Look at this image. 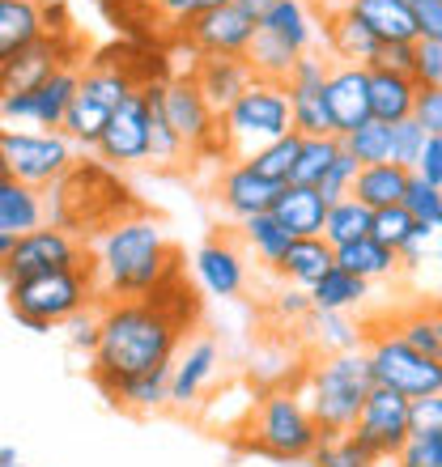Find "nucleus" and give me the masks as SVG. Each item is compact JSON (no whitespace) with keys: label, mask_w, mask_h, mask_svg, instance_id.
I'll return each instance as SVG.
<instances>
[{"label":"nucleus","mask_w":442,"mask_h":467,"mask_svg":"<svg viewBox=\"0 0 442 467\" xmlns=\"http://www.w3.org/2000/svg\"><path fill=\"white\" fill-rule=\"evenodd\" d=\"M192 319H196V294L179 276L149 297L102 302V340L99 353L89 357V379L110 400L123 382L174 366L179 340Z\"/></svg>","instance_id":"1"},{"label":"nucleus","mask_w":442,"mask_h":467,"mask_svg":"<svg viewBox=\"0 0 442 467\" xmlns=\"http://www.w3.org/2000/svg\"><path fill=\"white\" fill-rule=\"evenodd\" d=\"M89 268L99 285V302H128L171 285L179 276V251L158 217L136 213L89 243Z\"/></svg>","instance_id":"2"},{"label":"nucleus","mask_w":442,"mask_h":467,"mask_svg":"<svg viewBox=\"0 0 442 467\" xmlns=\"http://www.w3.org/2000/svg\"><path fill=\"white\" fill-rule=\"evenodd\" d=\"M136 213H145L136 204L132 187L120 179L115 166L102 158H77L73 171L64 174L56 187H47V217L51 225L68 230L81 243H94L110 225L128 222Z\"/></svg>","instance_id":"3"},{"label":"nucleus","mask_w":442,"mask_h":467,"mask_svg":"<svg viewBox=\"0 0 442 467\" xmlns=\"http://www.w3.org/2000/svg\"><path fill=\"white\" fill-rule=\"evenodd\" d=\"M320 442H323L320 420L310 417L307 400H302V391L294 382L259 391V400L247 408L243 430H238V451L281 459V463L310 459L320 451Z\"/></svg>","instance_id":"4"},{"label":"nucleus","mask_w":442,"mask_h":467,"mask_svg":"<svg viewBox=\"0 0 442 467\" xmlns=\"http://www.w3.org/2000/svg\"><path fill=\"white\" fill-rule=\"evenodd\" d=\"M302 400H307L310 417L320 420L323 438L332 433H349L353 430L357 412L370 400V391L379 387L374 382V369H370L366 348H353V353H332V357H315L294 382Z\"/></svg>","instance_id":"5"},{"label":"nucleus","mask_w":442,"mask_h":467,"mask_svg":"<svg viewBox=\"0 0 442 467\" xmlns=\"http://www.w3.org/2000/svg\"><path fill=\"white\" fill-rule=\"evenodd\" d=\"M99 306V285L94 268H60L43 276H26L9 285V315L30 332L68 327L81 310Z\"/></svg>","instance_id":"6"},{"label":"nucleus","mask_w":442,"mask_h":467,"mask_svg":"<svg viewBox=\"0 0 442 467\" xmlns=\"http://www.w3.org/2000/svg\"><path fill=\"white\" fill-rule=\"evenodd\" d=\"M136 89H145V81L132 73V64L120 60V51L99 56L89 68H81V86H77L73 111L64 119V136L81 149H99L110 115L120 111Z\"/></svg>","instance_id":"7"},{"label":"nucleus","mask_w":442,"mask_h":467,"mask_svg":"<svg viewBox=\"0 0 442 467\" xmlns=\"http://www.w3.org/2000/svg\"><path fill=\"white\" fill-rule=\"evenodd\" d=\"M298 132L294 128V107H289V89L272 86V81H256L230 111L221 115V136H226V153L230 161L256 158L259 149H268L272 140Z\"/></svg>","instance_id":"8"},{"label":"nucleus","mask_w":442,"mask_h":467,"mask_svg":"<svg viewBox=\"0 0 442 467\" xmlns=\"http://www.w3.org/2000/svg\"><path fill=\"white\" fill-rule=\"evenodd\" d=\"M366 357L379 387H392L405 400H426L442 391V361L413 348L387 323H366Z\"/></svg>","instance_id":"9"},{"label":"nucleus","mask_w":442,"mask_h":467,"mask_svg":"<svg viewBox=\"0 0 442 467\" xmlns=\"http://www.w3.org/2000/svg\"><path fill=\"white\" fill-rule=\"evenodd\" d=\"M77 145L64 132H17L5 128L0 132V174L22 179V183L47 192L73 171Z\"/></svg>","instance_id":"10"},{"label":"nucleus","mask_w":442,"mask_h":467,"mask_svg":"<svg viewBox=\"0 0 442 467\" xmlns=\"http://www.w3.org/2000/svg\"><path fill=\"white\" fill-rule=\"evenodd\" d=\"M162 111L187 145V153L196 161L205 158H230L226 153V136H221V115L209 107V99L196 89L192 77H166L162 89Z\"/></svg>","instance_id":"11"},{"label":"nucleus","mask_w":442,"mask_h":467,"mask_svg":"<svg viewBox=\"0 0 442 467\" xmlns=\"http://www.w3.org/2000/svg\"><path fill=\"white\" fill-rule=\"evenodd\" d=\"M268 0H230L221 9L196 17L179 35L196 56H247L259 38V13Z\"/></svg>","instance_id":"12"},{"label":"nucleus","mask_w":442,"mask_h":467,"mask_svg":"<svg viewBox=\"0 0 442 467\" xmlns=\"http://www.w3.org/2000/svg\"><path fill=\"white\" fill-rule=\"evenodd\" d=\"M5 264V285L26 281V276H43V272H60V268H86L89 264V243L73 238L60 225H43V230L17 238Z\"/></svg>","instance_id":"13"},{"label":"nucleus","mask_w":442,"mask_h":467,"mask_svg":"<svg viewBox=\"0 0 442 467\" xmlns=\"http://www.w3.org/2000/svg\"><path fill=\"white\" fill-rule=\"evenodd\" d=\"M349 433L366 446L370 455L395 459L405 451L408 438H413V400H405V395L392 391V387H374Z\"/></svg>","instance_id":"14"},{"label":"nucleus","mask_w":442,"mask_h":467,"mask_svg":"<svg viewBox=\"0 0 442 467\" xmlns=\"http://www.w3.org/2000/svg\"><path fill=\"white\" fill-rule=\"evenodd\" d=\"M77 60H81V43L73 38V30L43 35L35 47L17 51L13 60H0V89L5 94H30V89H38L56 73L73 68Z\"/></svg>","instance_id":"15"},{"label":"nucleus","mask_w":442,"mask_h":467,"mask_svg":"<svg viewBox=\"0 0 442 467\" xmlns=\"http://www.w3.org/2000/svg\"><path fill=\"white\" fill-rule=\"evenodd\" d=\"M328 73L332 64L315 51L298 56L294 73L285 81L289 89V107H294V128L302 136H336V119L328 107Z\"/></svg>","instance_id":"16"},{"label":"nucleus","mask_w":442,"mask_h":467,"mask_svg":"<svg viewBox=\"0 0 442 467\" xmlns=\"http://www.w3.org/2000/svg\"><path fill=\"white\" fill-rule=\"evenodd\" d=\"M77 86H81V73L64 68V73H56L51 81L30 89V94H0V111H5V119H26L35 128H43V132H64Z\"/></svg>","instance_id":"17"},{"label":"nucleus","mask_w":442,"mask_h":467,"mask_svg":"<svg viewBox=\"0 0 442 467\" xmlns=\"http://www.w3.org/2000/svg\"><path fill=\"white\" fill-rule=\"evenodd\" d=\"M107 166L123 171V166H145L149 161V99L145 89H136L120 111L110 115L107 132H102L99 149H94Z\"/></svg>","instance_id":"18"},{"label":"nucleus","mask_w":442,"mask_h":467,"mask_svg":"<svg viewBox=\"0 0 442 467\" xmlns=\"http://www.w3.org/2000/svg\"><path fill=\"white\" fill-rule=\"evenodd\" d=\"M281 192L285 187L272 183V179H264L251 161H230V166L221 171V179H217V204L230 213L238 225L251 222V217L272 213V204H277Z\"/></svg>","instance_id":"19"},{"label":"nucleus","mask_w":442,"mask_h":467,"mask_svg":"<svg viewBox=\"0 0 442 467\" xmlns=\"http://www.w3.org/2000/svg\"><path fill=\"white\" fill-rule=\"evenodd\" d=\"M187 77L196 81V89L209 99V107L217 115L230 111L234 102L259 81L256 68L247 64V56H196V68Z\"/></svg>","instance_id":"20"},{"label":"nucleus","mask_w":442,"mask_h":467,"mask_svg":"<svg viewBox=\"0 0 442 467\" xmlns=\"http://www.w3.org/2000/svg\"><path fill=\"white\" fill-rule=\"evenodd\" d=\"M328 107L336 119V136H349L353 128L370 123V68L357 64H332L328 73Z\"/></svg>","instance_id":"21"},{"label":"nucleus","mask_w":442,"mask_h":467,"mask_svg":"<svg viewBox=\"0 0 442 467\" xmlns=\"http://www.w3.org/2000/svg\"><path fill=\"white\" fill-rule=\"evenodd\" d=\"M323 38H328L332 60L357 64V68H374V60H379V51H383L379 38L370 35L349 9H341V5L323 9Z\"/></svg>","instance_id":"22"},{"label":"nucleus","mask_w":442,"mask_h":467,"mask_svg":"<svg viewBox=\"0 0 442 467\" xmlns=\"http://www.w3.org/2000/svg\"><path fill=\"white\" fill-rule=\"evenodd\" d=\"M51 225L47 217V192L0 174V234L9 238H26V234Z\"/></svg>","instance_id":"23"},{"label":"nucleus","mask_w":442,"mask_h":467,"mask_svg":"<svg viewBox=\"0 0 442 467\" xmlns=\"http://www.w3.org/2000/svg\"><path fill=\"white\" fill-rule=\"evenodd\" d=\"M192 268H196L200 285H205L213 297H238L247 285V264L230 238H209V243L196 251Z\"/></svg>","instance_id":"24"},{"label":"nucleus","mask_w":442,"mask_h":467,"mask_svg":"<svg viewBox=\"0 0 442 467\" xmlns=\"http://www.w3.org/2000/svg\"><path fill=\"white\" fill-rule=\"evenodd\" d=\"M328 200H323L320 187H298L285 183V192L272 204V217L294 234V238H323V225H328Z\"/></svg>","instance_id":"25"},{"label":"nucleus","mask_w":442,"mask_h":467,"mask_svg":"<svg viewBox=\"0 0 442 467\" xmlns=\"http://www.w3.org/2000/svg\"><path fill=\"white\" fill-rule=\"evenodd\" d=\"M341 9L353 13L379 43H417V22L408 0H341Z\"/></svg>","instance_id":"26"},{"label":"nucleus","mask_w":442,"mask_h":467,"mask_svg":"<svg viewBox=\"0 0 442 467\" xmlns=\"http://www.w3.org/2000/svg\"><path fill=\"white\" fill-rule=\"evenodd\" d=\"M332 268H336V246H332L328 238H294V246L285 251V259L272 272H277L285 285L310 294Z\"/></svg>","instance_id":"27"},{"label":"nucleus","mask_w":442,"mask_h":467,"mask_svg":"<svg viewBox=\"0 0 442 467\" xmlns=\"http://www.w3.org/2000/svg\"><path fill=\"white\" fill-rule=\"evenodd\" d=\"M213 374H217V345H213V340H192L184 353L174 357L171 408H192L196 404Z\"/></svg>","instance_id":"28"},{"label":"nucleus","mask_w":442,"mask_h":467,"mask_svg":"<svg viewBox=\"0 0 442 467\" xmlns=\"http://www.w3.org/2000/svg\"><path fill=\"white\" fill-rule=\"evenodd\" d=\"M47 30V9L38 0H0V60H13L17 51L35 47Z\"/></svg>","instance_id":"29"},{"label":"nucleus","mask_w":442,"mask_h":467,"mask_svg":"<svg viewBox=\"0 0 442 467\" xmlns=\"http://www.w3.org/2000/svg\"><path fill=\"white\" fill-rule=\"evenodd\" d=\"M417 94H421V86L413 77L392 73V68H370V115L379 123L413 119Z\"/></svg>","instance_id":"30"},{"label":"nucleus","mask_w":442,"mask_h":467,"mask_svg":"<svg viewBox=\"0 0 442 467\" xmlns=\"http://www.w3.org/2000/svg\"><path fill=\"white\" fill-rule=\"evenodd\" d=\"M298 332H307L310 348H315L320 357L366 348V327H362V323H353L344 310H310V319L302 323Z\"/></svg>","instance_id":"31"},{"label":"nucleus","mask_w":442,"mask_h":467,"mask_svg":"<svg viewBox=\"0 0 442 467\" xmlns=\"http://www.w3.org/2000/svg\"><path fill=\"white\" fill-rule=\"evenodd\" d=\"M162 89H166V81L145 86V99H149V161L145 166H153V171H179L192 153H187V145L171 128L166 111H162Z\"/></svg>","instance_id":"32"},{"label":"nucleus","mask_w":442,"mask_h":467,"mask_svg":"<svg viewBox=\"0 0 442 467\" xmlns=\"http://www.w3.org/2000/svg\"><path fill=\"white\" fill-rule=\"evenodd\" d=\"M259 30L272 38H281L285 47H294L298 56H307L310 38H315V22L302 0H268L259 13Z\"/></svg>","instance_id":"33"},{"label":"nucleus","mask_w":442,"mask_h":467,"mask_svg":"<svg viewBox=\"0 0 442 467\" xmlns=\"http://www.w3.org/2000/svg\"><path fill=\"white\" fill-rule=\"evenodd\" d=\"M408 183H413V171L395 166V161H383V166H366L357 174L353 196L366 204V209H392V204H405Z\"/></svg>","instance_id":"34"},{"label":"nucleus","mask_w":442,"mask_h":467,"mask_svg":"<svg viewBox=\"0 0 442 467\" xmlns=\"http://www.w3.org/2000/svg\"><path fill=\"white\" fill-rule=\"evenodd\" d=\"M336 264H341L344 272L362 276V281H379V276H392L405 259H400V251H392L387 243H379L374 234H366V238L341 246V251H336Z\"/></svg>","instance_id":"35"},{"label":"nucleus","mask_w":442,"mask_h":467,"mask_svg":"<svg viewBox=\"0 0 442 467\" xmlns=\"http://www.w3.org/2000/svg\"><path fill=\"white\" fill-rule=\"evenodd\" d=\"M171 379H174V366H162L153 374H141V379L123 382L120 391L110 395L115 408H128V412H153V408H166L171 404Z\"/></svg>","instance_id":"36"},{"label":"nucleus","mask_w":442,"mask_h":467,"mask_svg":"<svg viewBox=\"0 0 442 467\" xmlns=\"http://www.w3.org/2000/svg\"><path fill=\"white\" fill-rule=\"evenodd\" d=\"M238 234H243V243L256 251L259 264H268V268H277L285 259V251L294 246V234L285 230L272 213H264V217H251V222L238 225Z\"/></svg>","instance_id":"37"},{"label":"nucleus","mask_w":442,"mask_h":467,"mask_svg":"<svg viewBox=\"0 0 442 467\" xmlns=\"http://www.w3.org/2000/svg\"><path fill=\"white\" fill-rule=\"evenodd\" d=\"M370 225H374V209H366L357 196H344L336 200L328 209V225H323V238H328L336 251L349 243H357V238H366Z\"/></svg>","instance_id":"38"},{"label":"nucleus","mask_w":442,"mask_h":467,"mask_svg":"<svg viewBox=\"0 0 442 467\" xmlns=\"http://www.w3.org/2000/svg\"><path fill=\"white\" fill-rule=\"evenodd\" d=\"M366 289H370V281H362V276H353V272H344L341 264H336V268L310 289V302H315V310H344V315H349L353 306L366 302Z\"/></svg>","instance_id":"39"},{"label":"nucleus","mask_w":442,"mask_h":467,"mask_svg":"<svg viewBox=\"0 0 442 467\" xmlns=\"http://www.w3.org/2000/svg\"><path fill=\"white\" fill-rule=\"evenodd\" d=\"M341 149H344L341 136H302V153H298V166L289 183L320 187L328 179V171L336 166V158H341Z\"/></svg>","instance_id":"40"},{"label":"nucleus","mask_w":442,"mask_h":467,"mask_svg":"<svg viewBox=\"0 0 442 467\" xmlns=\"http://www.w3.org/2000/svg\"><path fill=\"white\" fill-rule=\"evenodd\" d=\"M247 64L256 68L259 81L285 86V81H289V73H294V64H298V51L285 47L281 38H272V35H264V30H259V38L251 43V51H247Z\"/></svg>","instance_id":"41"},{"label":"nucleus","mask_w":442,"mask_h":467,"mask_svg":"<svg viewBox=\"0 0 442 467\" xmlns=\"http://www.w3.org/2000/svg\"><path fill=\"white\" fill-rule=\"evenodd\" d=\"M341 145L353 153L362 171H366V166H383V161H395L392 158V123L370 119V123H362V128H353L349 136H341Z\"/></svg>","instance_id":"42"},{"label":"nucleus","mask_w":442,"mask_h":467,"mask_svg":"<svg viewBox=\"0 0 442 467\" xmlns=\"http://www.w3.org/2000/svg\"><path fill=\"white\" fill-rule=\"evenodd\" d=\"M298 153H302V132H289V136H281V140H272L268 149H259L256 158H247V161H251L264 179H272V183L285 187L289 179H294Z\"/></svg>","instance_id":"43"},{"label":"nucleus","mask_w":442,"mask_h":467,"mask_svg":"<svg viewBox=\"0 0 442 467\" xmlns=\"http://www.w3.org/2000/svg\"><path fill=\"white\" fill-rule=\"evenodd\" d=\"M221 5H230V0H149L145 9L158 17V22L174 26V30H184V26H192L196 17H205V13L221 9Z\"/></svg>","instance_id":"44"},{"label":"nucleus","mask_w":442,"mask_h":467,"mask_svg":"<svg viewBox=\"0 0 442 467\" xmlns=\"http://www.w3.org/2000/svg\"><path fill=\"white\" fill-rule=\"evenodd\" d=\"M426 140H430V132H426L417 119L392 123V158H395V166H405V171H417L421 153H426Z\"/></svg>","instance_id":"45"},{"label":"nucleus","mask_w":442,"mask_h":467,"mask_svg":"<svg viewBox=\"0 0 442 467\" xmlns=\"http://www.w3.org/2000/svg\"><path fill=\"white\" fill-rule=\"evenodd\" d=\"M405 209L417 217L421 225H430V230H442V187L426 183L413 174V183H408V196H405Z\"/></svg>","instance_id":"46"},{"label":"nucleus","mask_w":442,"mask_h":467,"mask_svg":"<svg viewBox=\"0 0 442 467\" xmlns=\"http://www.w3.org/2000/svg\"><path fill=\"white\" fill-rule=\"evenodd\" d=\"M357 174H362V166H357V158H353V153H349V149H341V158H336V166H332V171H328V179H323V183H320L323 200H328V204H336V200L353 196Z\"/></svg>","instance_id":"47"},{"label":"nucleus","mask_w":442,"mask_h":467,"mask_svg":"<svg viewBox=\"0 0 442 467\" xmlns=\"http://www.w3.org/2000/svg\"><path fill=\"white\" fill-rule=\"evenodd\" d=\"M99 340H102V302L99 306L81 310L73 323H68V345L73 348H86L89 357L99 353Z\"/></svg>","instance_id":"48"},{"label":"nucleus","mask_w":442,"mask_h":467,"mask_svg":"<svg viewBox=\"0 0 442 467\" xmlns=\"http://www.w3.org/2000/svg\"><path fill=\"white\" fill-rule=\"evenodd\" d=\"M400 467H442V438H430V433H413L405 442V451L395 455Z\"/></svg>","instance_id":"49"},{"label":"nucleus","mask_w":442,"mask_h":467,"mask_svg":"<svg viewBox=\"0 0 442 467\" xmlns=\"http://www.w3.org/2000/svg\"><path fill=\"white\" fill-rule=\"evenodd\" d=\"M413 81H417L421 89L442 86V43L417 38V68H413Z\"/></svg>","instance_id":"50"},{"label":"nucleus","mask_w":442,"mask_h":467,"mask_svg":"<svg viewBox=\"0 0 442 467\" xmlns=\"http://www.w3.org/2000/svg\"><path fill=\"white\" fill-rule=\"evenodd\" d=\"M413 433L442 438V391L426 395V400H413Z\"/></svg>","instance_id":"51"},{"label":"nucleus","mask_w":442,"mask_h":467,"mask_svg":"<svg viewBox=\"0 0 442 467\" xmlns=\"http://www.w3.org/2000/svg\"><path fill=\"white\" fill-rule=\"evenodd\" d=\"M413 22H417V38H434L442 43V0H408Z\"/></svg>","instance_id":"52"},{"label":"nucleus","mask_w":442,"mask_h":467,"mask_svg":"<svg viewBox=\"0 0 442 467\" xmlns=\"http://www.w3.org/2000/svg\"><path fill=\"white\" fill-rule=\"evenodd\" d=\"M374 68H392V73L413 77V68H417V43H383Z\"/></svg>","instance_id":"53"},{"label":"nucleus","mask_w":442,"mask_h":467,"mask_svg":"<svg viewBox=\"0 0 442 467\" xmlns=\"http://www.w3.org/2000/svg\"><path fill=\"white\" fill-rule=\"evenodd\" d=\"M413 119H417L430 136H442V86L421 89V94H417V111H413Z\"/></svg>","instance_id":"54"},{"label":"nucleus","mask_w":442,"mask_h":467,"mask_svg":"<svg viewBox=\"0 0 442 467\" xmlns=\"http://www.w3.org/2000/svg\"><path fill=\"white\" fill-rule=\"evenodd\" d=\"M413 174L426 179V183H434V187H442V136H430V140H426V153H421Z\"/></svg>","instance_id":"55"},{"label":"nucleus","mask_w":442,"mask_h":467,"mask_svg":"<svg viewBox=\"0 0 442 467\" xmlns=\"http://www.w3.org/2000/svg\"><path fill=\"white\" fill-rule=\"evenodd\" d=\"M0 467H26V463H22V455L13 451V442L0 446Z\"/></svg>","instance_id":"56"},{"label":"nucleus","mask_w":442,"mask_h":467,"mask_svg":"<svg viewBox=\"0 0 442 467\" xmlns=\"http://www.w3.org/2000/svg\"><path fill=\"white\" fill-rule=\"evenodd\" d=\"M145 5H149V0H145Z\"/></svg>","instance_id":"57"}]
</instances>
